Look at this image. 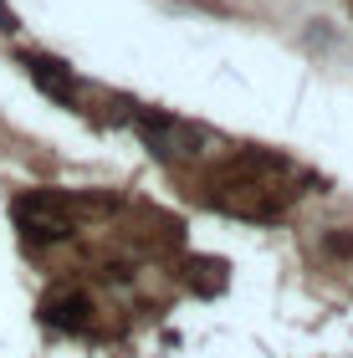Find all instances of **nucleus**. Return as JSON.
<instances>
[{"instance_id": "f257e3e1", "label": "nucleus", "mask_w": 353, "mask_h": 358, "mask_svg": "<svg viewBox=\"0 0 353 358\" xmlns=\"http://www.w3.org/2000/svg\"><path fill=\"white\" fill-rule=\"evenodd\" d=\"M87 297H52L46 302V317L52 322H62V328H87Z\"/></svg>"}]
</instances>
